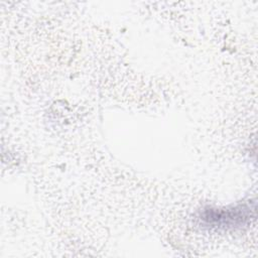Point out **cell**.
<instances>
[{
	"label": "cell",
	"instance_id": "6da1fadb",
	"mask_svg": "<svg viewBox=\"0 0 258 258\" xmlns=\"http://www.w3.org/2000/svg\"><path fill=\"white\" fill-rule=\"evenodd\" d=\"M255 217V208L250 205H241L231 209L205 210L202 219L212 227H234L249 223Z\"/></svg>",
	"mask_w": 258,
	"mask_h": 258
}]
</instances>
